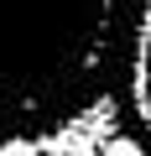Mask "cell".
<instances>
[{"instance_id": "4", "label": "cell", "mask_w": 151, "mask_h": 156, "mask_svg": "<svg viewBox=\"0 0 151 156\" xmlns=\"http://www.w3.org/2000/svg\"><path fill=\"white\" fill-rule=\"evenodd\" d=\"M0 156H42L31 135H11V140H0Z\"/></svg>"}, {"instance_id": "1", "label": "cell", "mask_w": 151, "mask_h": 156, "mask_svg": "<svg viewBox=\"0 0 151 156\" xmlns=\"http://www.w3.org/2000/svg\"><path fill=\"white\" fill-rule=\"evenodd\" d=\"M120 0H0V140L52 135L99 104Z\"/></svg>"}, {"instance_id": "2", "label": "cell", "mask_w": 151, "mask_h": 156, "mask_svg": "<svg viewBox=\"0 0 151 156\" xmlns=\"http://www.w3.org/2000/svg\"><path fill=\"white\" fill-rule=\"evenodd\" d=\"M125 89H130V115L141 125V140L151 146V0H141V16H135V31H130Z\"/></svg>"}, {"instance_id": "3", "label": "cell", "mask_w": 151, "mask_h": 156, "mask_svg": "<svg viewBox=\"0 0 151 156\" xmlns=\"http://www.w3.org/2000/svg\"><path fill=\"white\" fill-rule=\"evenodd\" d=\"M99 156H151V146L135 140V135H110V140L99 146Z\"/></svg>"}]
</instances>
